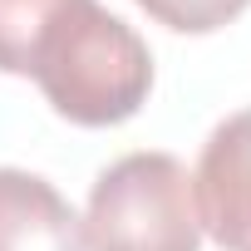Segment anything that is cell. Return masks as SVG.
<instances>
[{"label": "cell", "mask_w": 251, "mask_h": 251, "mask_svg": "<svg viewBox=\"0 0 251 251\" xmlns=\"http://www.w3.org/2000/svg\"><path fill=\"white\" fill-rule=\"evenodd\" d=\"M30 79L59 118L79 128H113L148 103L153 50L128 20L103 10L99 0H74L50 25Z\"/></svg>", "instance_id": "1"}, {"label": "cell", "mask_w": 251, "mask_h": 251, "mask_svg": "<svg viewBox=\"0 0 251 251\" xmlns=\"http://www.w3.org/2000/svg\"><path fill=\"white\" fill-rule=\"evenodd\" d=\"M79 226L84 251H202L187 163L158 148L123 153L94 177Z\"/></svg>", "instance_id": "2"}, {"label": "cell", "mask_w": 251, "mask_h": 251, "mask_svg": "<svg viewBox=\"0 0 251 251\" xmlns=\"http://www.w3.org/2000/svg\"><path fill=\"white\" fill-rule=\"evenodd\" d=\"M197 222L222 251H251V108L226 113L192 173Z\"/></svg>", "instance_id": "3"}, {"label": "cell", "mask_w": 251, "mask_h": 251, "mask_svg": "<svg viewBox=\"0 0 251 251\" xmlns=\"http://www.w3.org/2000/svg\"><path fill=\"white\" fill-rule=\"evenodd\" d=\"M0 251H84L69 197L25 168H0Z\"/></svg>", "instance_id": "4"}, {"label": "cell", "mask_w": 251, "mask_h": 251, "mask_svg": "<svg viewBox=\"0 0 251 251\" xmlns=\"http://www.w3.org/2000/svg\"><path fill=\"white\" fill-rule=\"evenodd\" d=\"M74 0H0V74L30 79L50 25Z\"/></svg>", "instance_id": "5"}, {"label": "cell", "mask_w": 251, "mask_h": 251, "mask_svg": "<svg viewBox=\"0 0 251 251\" xmlns=\"http://www.w3.org/2000/svg\"><path fill=\"white\" fill-rule=\"evenodd\" d=\"M133 5L177 35H212V30H226L251 0H133Z\"/></svg>", "instance_id": "6"}]
</instances>
